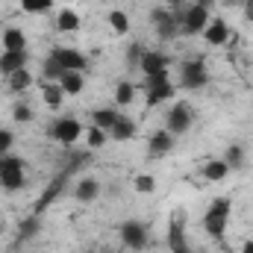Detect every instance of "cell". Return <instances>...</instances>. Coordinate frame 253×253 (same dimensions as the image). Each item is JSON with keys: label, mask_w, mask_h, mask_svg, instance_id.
<instances>
[{"label": "cell", "mask_w": 253, "mask_h": 253, "mask_svg": "<svg viewBox=\"0 0 253 253\" xmlns=\"http://www.w3.org/2000/svg\"><path fill=\"white\" fill-rule=\"evenodd\" d=\"M74 197H77L80 203H94V200L100 197V183H97L94 177H83V180L74 186Z\"/></svg>", "instance_id": "15"}, {"label": "cell", "mask_w": 253, "mask_h": 253, "mask_svg": "<svg viewBox=\"0 0 253 253\" xmlns=\"http://www.w3.org/2000/svg\"><path fill=\"white\" fill-rule=\"evenodd\" d=\"M50 56L62 65L65 71H85V65H88L85 53H83V50H77V47H53V50H50Z\"/></svg>", "instance_id": "12"}, {"label": "cell", "mask_w": 253, "mask_h": 253, "mask_svg": "<svg viewBox=\"0 0 253 253\" xmlns=\"http://www.w3.org/2000/svg\"><path fill=\"white\" fill-rule=\"evenodd\" d=\"M147 85V106H159L165 100H174L177 94V85L171 83V74H153L144 80Z\"/></svg>", "instance_id": "3"}, {"label": "cell", "mask_w": 253, "mask_h": 253, "mask_svg": "<svg viewBox=\"0 0 253 253\" xmlns=\"http://www.w3.org/2000/svg\"><path fill=\"white\" fill-rule=\"evenodd\" d=\"M0 44H3V50H27V36L21 27H6L0 33Z\"/></svg>", "instance_id": "18"}, {"label": "cell", "mask_w": 253, "mask_h": 253, "mask_svg": "<svg viewBox=\"0 0 253 253\" xmlns=\"http://www.w3.org/2000/svg\"><path fill=\"white\" fill-rule=\"evenodd\" d=\"M24 183H27V177H24V162L18 159V156H6V162H3V177H0V189L6 191H18L24 189Z\"/></svg>", "instance_id": "8"}, {"label": "cell", "mask_w": 253, "mask_h": 253, "mask_svg": "<svg viewBox=\"0 0 253 253\" xmlns=\"http://www.w3.org/2000/svg\"><path fill=\"white\" fill-rule=\"evenodd\" d=\"M242 253H253V239H251V242H245V248H242Z\"/></svg>", "instance_id": "38"}, {"label": "cell", "mask_w": 253, "mask_h": 253, "mask_svg": "<svg viewBox=\"0 0 253 253\" xmlns=\"http://www.w3.org/2000/svg\"><path fill=\"white\" fill-rule=\"evenodd\" d=\"M191 121H194V109H191L189 103H183V100H177V103L165 112V129H168V132H174V135L189 132Z\"/></svg>", "instance_id": "7"}, {"label": "cell", "mask_w": 253, "mask_h": 253, "mask_svg": "<svg viewBox=\"0 0 253 253\" xmlns=\"http://www.w3.org/2000/svg\"><path fill=\"white\" fill-rule=\"evenodd\" d=\"M245 3V21H253V0H242Z\"/></svg>", "instance_id": "37"}, {"label": "cell", "mask_w": 253, "mask_h": 253, "mask_svg": "<svg viewBox=\"0 0 253 253\" xmlns=\"http://www.w3.org/2000/svg\"><path fill=\"white\" fill-rule=\"evenodd\" d=\"M80 24H83V21H80V15H77L71 6H65V9L56 12V30H59V33H77Z\"/></svg>", "instance_id": "20"}, {"label": "cell", "mask_w": 253, "mask_h": 253, "mask_svg": "<svg viewBox=\"0 0 253 253\" xmlns=\"http://www.w3.org/2000/svg\"><path fill=\"white\" fill-rule=\"evenodd\" d=\"M47 135L53 138V141H59L65 147H71V144H77L83 135H85V126L80 124L77 118H56L50 129H47Z\"/></svg>", "instance_id": "5"}, {"label": "cell", "mask_w": 253, "mask_h": 253, "mask_svg": "<svg viewBox=\"0 0 253 253\" xmlns=\"http://www.w3.org/2000/svg\"><path fill=\"white\" fill-rule=\"evenodd\" d=\"M200 174H203V180H209V183H224V180L230 177V165H227L224 159H209Z\"/></svg>", "instance_id": "19"}, {"label": "cell", "mask_w": 253, "mask_h": 253, "mask_svg": "<svg viewBox=\"0 0 253 253\" xmlns=\"http://www.w3.org/2000/svg\"><path fill=\"white\" fill-rule=\"evenodd\" d=\"M206 24H209V6L206 3H194L180 15V36H197V33L203 36Z\"/></svg>", "instance_id": "6"}, {"label": "cell", "mask_w": 253, "mask_h": 253, "mask_svg": "<svg viewBox=\"0 0 253 253\" xmlns=\"http://www.w3.org/2000/svg\"><path fill=\"white\" fill-rule=\"evenodd\" d=\"M42 74H44V80H50V83H59V77L65 74V68L56 62L50 53H47V56H44V62H42Z\"/></svg>", "instance_id": "31"}, {"label": "cell", "mask_w": 253, "mask_h": 253, "mask_svg": "<svg viewBox=\"0 0 253 253\" xmlns=\"http://www.w3.org/2000/svg\"><path fill=\"white\" fill-rule=\"evenodd\" d=\"M118 115H121L118 109H94V112H91V124L109 132V129L115 126V121H118Z\"/></svg>", "instance_id": "26"}, {"label": "cell", "mask_w": 253, "mask_h": 253, "mask_svg": "<svg viewBox=\"0 0 253 253\" xmlns=\"http://www.w3.org/2000/svg\"><path fill=\"white\" fill-rule=\"evenodd\" d=\"M106 138H109V132L106 129H100V126H85V144H88V150H100L103 144H106Z\"/></svg>", "instance_id": "28"}, {"label": "cell", "mask_w": 253, "mask_h": 253, "mask_svg": "<svg viewBox=\"0 0 253 253\" xmlns=\"http://www.w3.org/2000/svg\"><path fill=\"white\" fill-rule=\"evenodd\" d=\"M141 53H144V50H141V44H132V47H129V53H126V62L138 68V62H141Z\"/></svg>", "instance_id": "36"}, {"label": "cell", "mask_w": 253, "mask_h": 253, "mask_svg": "<svg viewBox=\"0 0 253 253\" xmlns=\"http://www.w3.org/2000/svg\"><path fill=\"white\" fill-rule=\"evenodd\" d=\"M6 85H9V91H27V88H33V74L27 68H21L6 77Z\"/></svg>", "instance_id": "24"}, {"label": "cell", "mask_w": 253, "mask_h": 253, "mask_svg": "<svg viewBox=\"0 0 253 253\" xmlns=\"http://www.w3.org/2000/svg\"><path fill=\"white\" fill-rule=\"evenodd\" d=\"M150 24H153L156 36H159L162 42H171L174 36H180V15L171 12V9H165V6H156V9L150 12Z\"/></svg>", "instance_id": "4"}, {"label": "cell", "mask_w": 253, "mask_h": 253, "mask_svg": "<svg viewBox=\"0 0 253 253\" xmlns=\"http://www.w3.org/2000/svg\"><path fill=\"white\" fill-rule=\"evenodd\" d=\"M12 118H15V124H30V121H33V109H30L27 103H15Z\"/></svg>", "instance_id": "34"}, {"label": "cell", "mask_w": 253, "mask_h": 253, "mask_svg": "<svg viewBox=\"0 0 253 253\" xmlns=\"http://www.w3.org/2000/svg\"><path fill=\"white\" fill-rule=\"evenodd\" d=\"M27 59H30L27 50H0V74L9 77V74L27 68Z\"/></svg>", "instance_id": "14"}, {"label": "cell", "mask_w": 253, "mask_h": 253, "mask_svg": "<svg viewBox=\"0 0 253 253\" xmlns=\"http://www.w3.org/2000/svg\"><path fill=\"white\" fill-rule=\"evenodd\" d=\"M135 132H138V126H135V121H132L129 115H118L115 126L109 129V135H112L115 141H126V138H132Z\"/></svg>", "instance_id": "21"}, {"label": "cell", "mask_w": 253, "mask_h": 253, "mask_svg": "<svg viewBox=\"0 0 253 253\" xmlns=\"http://www.w3.org/2000/svg\"><path fill=\"white\" fill-rule=\"evenodd\" d=\"M12 144H15V132L9 126H0V156H9Z\"/></svg>", "instance_id": "35"}, {"label": "cell", "mask_w": 253, "mask_h": 253, "mask_svg": "<svg viewBox=\"0 0 253 253\" xmlns=\"http://www.w3.org/2000/svg\"><path fill=\"white\" fill-rule=\"evenodd\" d=\"M224 3H227V6H233V3H242V0H224Z\"/></svg>", "instance_id": "40"}, {"label": "cell", "mask_w": 253, "mask_h": 253, "mask_svg": "<svg viewBox=\"0 0 253 253\" xmlns=\"http://www.w3.org/2000/svg\"><path fill=\"white\" fill-rule=\"evenodd\" d=\"M42 100H44V106L47 109H59L65 100V91L59 83H47V85H42Z\"/></svg>", "instance_id": "23"}, {"label": "cell", "mask_w": 253, "mask_h": 253, "mask_svg": "<svg viewBox=\"0 0 253 253\" xmlns=\"http://www.w3.org/2000/svg\"><path fill=\"white\" fill-rule=\"evenodd\" d=\"M180 85L189 88V91H197V88L209 85V68L200 56H191V59L180 62Z\"/></svg>", "instance_id": "2"}, {"label": "cell", "mask_w": 253, "mask_h": 253, "mask_svg": "<svg viewBox=\"0 0 253 253\" xmlns=\"http://www.w3.org/2000/svg\"><path fill=\"white\" fill-rule=\"evenodd\" d=\"M132 100H135V85L129 80H121L115 85V106H129Z\"/></svg>", "instance_id": "27"}, {"label": "cell", "mask_w": 253, "mask_h": 253, "mask_svg": "<svg viewBox=\"0 0 253 253\" xmlns=\"http://www.w3.org/2000/svg\"><path fill=\"white\" fill-rule=\"evenodd\" d=\"M68 177H71V171H68V168H65L62 174H59V177H56V180H53V183H50V186H47V191H44V194H42V200H39V203H36V215H39V212H44V206H47V203H50V200H56V197H59V194H62L65 183H68Z\"/></svg>", "instance_id": "17"}, {"label": "cell", "mask_w": 253, "mask_h": 253, "mask_svg": "<svg viewBox=\"0 0 253 253\" xmlns=\"http://www.w3.org/2000/svg\"><path fill=\"white\" fill-rule=\"evenodd\" d=\"M168 248H171V253H174V251H183V248H189V242H186V224H183V218H171V221H168Z\"/></svg>", "instance_id": "16"}, {"label": "cell", "mask_w": 253, "mask_h": 253, "mask_svg": "<svg viewBox=\"0 0 253 253\" xmlns=\"http://www.w3.org/2000/svg\"><path fill=\"white\" fill-rule=\"evenodd\" d=\"M59 85L65 94H80L85 88V77H83V71H65L59 77Z\"/></svg>", "instance_id": "22"}, {"label": "cell", "mask_w": 253, "mask_h": 253, "mask_svg": "<svg viewBox=\"0 0 253 253\" xmlns=\"http://www.w3.org/2000/svg\"><path fill=\"white\" fill-rule=\"evenodd\" d=\"M138 71L144 77H153V74H171V59L159 50H144L141 53V62H138Z\"/></svg>", "instance_id": "11"}, {"label": "cell", "mask_w": 253, "mask_h": 253, "mask_svg": "<svg viewBox=\"0 0 253 253\" xmlns=\"http://www.w3.org/2000/svg\"><path fill=\"white\" fill-rule=\"evenodd\" d=\"M224 162L230 165V171H239V168H245V162H248V153H245V147H242V144H230V147L224 150Z\"/></svg>", "instance_id": "25"}, {"label": "cell", "mask_w": 253, "mask_h": 253, "mask_svg": "<svg viewBox=\"0 0 253 253\" xmlns=\"http://www.w3.org/2000/svg\"><path fill=\"white\" fill-rule=\"evenodd\" d=\"M174 253H194V251H189V248H183V251H174Z\"/></svg>", "instance_id": "41"}, {"label": "cell", "mask_w": 253, "mask_h": 253, "mask_svg": "<svg viewBox=\"0 0 253 253\" xmlns=\"http://www.w3.org/2000/svg\"><path fill=\"white\" fill-rule=\"evenodd\" d=\"M132 189L138 191V194H153V191H156V177H153V174H135Z\"/></svg>", "instance_id": "32"}, {"label": "cell", "mask_w": 253, "mask_h": 253, "mask_svg": "<svg viewBox=\"0 0 253 253\" xmlns=\"http://www.w3.org/2000/svg\"><path fill=\"white\" fill-rule=\"evenodd\" d=\"M230 212H233V200L230 197H218L209 203L206 215H203V230L212 242H224L227 239V227H230Z\"/></svg>", "instance_id": "1"}, {"label": "cell", "mask_w": 253, "mask_h": 253, "mask_svg": "<svg viewBox=\"0 0 253 253\" xmlns=\"http://www.w3.org/2000/svg\"><path fill=\"white\" fill-rule=\"evenodd\" d=\"M203 42H206L209 47L227 44V42H230V24H227L224 18H209V24H206V30H203Z\"/></svg>", "instance_id": "13"}, {"label": "cell", "mask_w": 253, "mask_h": 253, "mask_svg": "<svg viewBox=\"0 0 253 253\" xmlns=\"http://www.w3.org/2000/svg\"><path fill=\"white\" fill-rule=\"evenodd\" d=\"M3 162H6V156H0V177H3Z\"/></svg>", "instance_id": "39"}, {"label": "cell", "mask_w": 253, "mask_h": 253, "mask_svg": "<svg viewBox=\"0 0 253 253\" xmlns=\"http://www.w3.org/2000/svg\"><path fill=\"white\" fill-rule=\"evenodd\" d=\"M42 230V221H39V215H33V218H27L24 224H21V236H18V242H24V239H30V236H36Z\"/></svg>", "instance_id": "33"}, {"label": "cell", "mask_w": 253, "mask_h": 253, "mask_svg": "<svg viewBox=\"0 0 253 253\" xmlns=\"http://www.w3.org/2000/svg\"><path fill=\"white\" fill-rule=\"evenodd\" d=\"M109 27H112V33H118V36H126V33H129V18H126L124 9H112V12H109Z\"/></svg>", "instance_id": "29"}, {"label": "cell", "mask_w": 253, "mask_h": 253, "mask_svg": "<svg viewBox=\"0 0 253 253\" xmlns=\"http://www.w3.org/2000/svg\"><path fill=\"white\" fill-rule=\"evenodd\" d=\"M174 141H177L174 132H168L165 126L156 129V132L147 138V156H150V159H162V156H168V153L174 150Z\"/></svg>", "instance_id": "10"}, {"label": "cell", "mask_w": 253, "mask_h": 253, "mask_svg": "<svg viewBox=\"0 0 253 253\" xmlns=\"http://www.w3.org/2000/svg\"><path fill=\"white\" fill-rule=\"evenodd\" d=\"M21 3V12L27 15H44L53 9V0H18Z\"/></svg>", "instance_id": "30"}, {"label": "cell", "mask_w": 253, "mask_h": 253, "mask_svg": "<svg viewBox=\"0 0 253 253\" xmlns=\"http://www.w3.org/2000/svg\"><path fill=\"white\" fill-rule=\"evenodd\" d=\"M121 242L129 251H144L147 248V227L141 221H124L121 224Z\"/></svg>", "instance_id": "9"}]
</instances>
